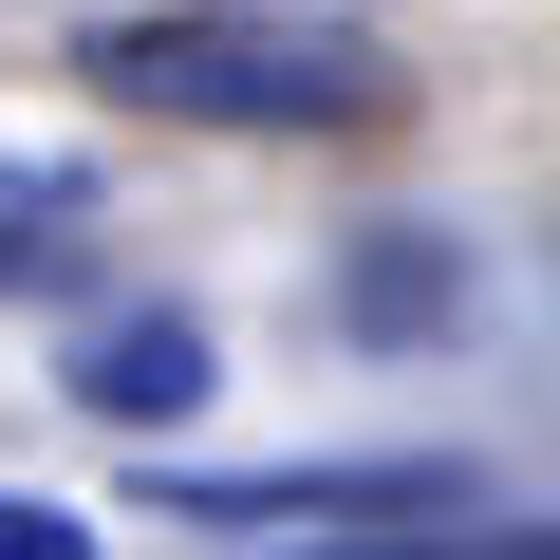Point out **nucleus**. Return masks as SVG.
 <instances>
[{
	"instance_id": "obj_1",
	"label": "nucleus",
	"mask_w": 560,
	"mask_h": 560,
	"mask_svg": "<svg viewBox=\"0 0 560 560\" xmlns=\"http://www.w3.org/2000/svg\"><path fill=\"white\" fill-rule=\"evenodd\" d=\"M75 75H94L113 113H187V131H355V113H393V38H374V20H280V0L94 20Z\"/></svg>"
},
{
	"instance_id": "obj_2",
	"label": "nucleus",
	"mask_w": 560,
	"mask_h": 560,
	"mask_svg": "<svg viewBox=\"0 0 560 560\" xmlns=\"http://www.w3.org/2000/svg\"><path fill=\"white\" fill-rule=\"evenodd\" d=\"M374 504L467 523V486H448V467H206V486H150V523H224V541H280V523H374Z\"/></svg>"
},
{
	"instance_id": "obj_3",
	"label": "nucleus",
	"mask_w": 560,
	"mask_h": 560,
	"mask_svg": "<svg viewBox=\"0 0 560 560\" xmlns=\"http://www.w3.org/2000/svg\"><path fill=\"white\" fill-rule=\"evenodd\" d=\"M187 393H206V318H168V300H150V318H94V337H75V411L168 430Z\"/></svg>"
},
{
	"instance_id": "obj_4",
	"label": "nucleus",
	"mask_w": 560,
	"mask_h": 560,
	"mask_svg": "<svg viewBox=\"0 0 560 560\" xmlns=\"http://www.w3.org/2000/svg\"><path fill=\"white\" fill-rule=\"evenodd\" d=\"M337 318H355V337H430V318H467V261H448V243H355Z\"/></svg>"
},
{
	"instance_id": "obj_5",
	"label": "nucleus",
	"mask_w": 560,
	"mask_h": 560,
	"mask_svg": "<svg viewBox=\"0 0 560 560\" xmlns=\"http://www.w3.org/2000/svg\"><path fill=\"white\" fill-rule=\"evenodd\" d=\"M75 224H94V187H75V168H0V300L75 280Z\"/></svg>"
},
{
	"instance_id": "obj_6",
	"label": "nucleus",
	"mask_w": 560,
	"mask_h": 560,
	"mask_svg": "<svg viewBox=\"0 0 560 560\" xmlns=\"http://www.w3.org/2000/svg\"><path fill=\"white\" fill-rule=\"evenodd\" d=\"M0 560H94V523H75V504H20V486H0Z\"/></svg>"
}]
</instances>
